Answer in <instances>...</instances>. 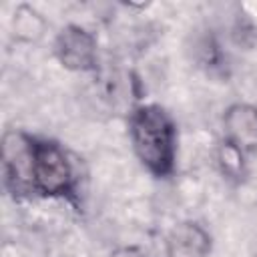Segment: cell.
Listing matches in <instances>:
<instances>
[{
  "instance_id": "1",
  "label": "cell",
  "mask_w": 257,
  "mask_h": 257,
  "mask_svg": "<svg viewBox=\"0 0 257 257\" xmlns=\"http://www.w3.org/2000/svg\"><path fill=\"white\" fill-rule=\"evenodd\" d=\"M131 141L139 161L157 177H167L175 165L177 133L171 116L159 104H143L131 112Z\"/></svg>"
},
{
  "instance_id": "2",
  "label": "cell",
  "mask_w": 257,
  "mask_h": 257,
  "mask_svg": "<svg viewBox=\"0 0 257 257\" xmlns=\"http://www.w3.org/2000/svg\"><path fill=\"white\" fill-rule=\"evenodd\" d=\"M74 183L72 165L64 151L50 141H34V191L46 197L70 193Z\"/></svg>"
},
{
  "instance_id": "3",
  "label": "cell",
  "mask_w": 257,
  "mask_h": 257,
  "mask_svg": "<svg viewBox=\"0 0 257 257\" xmlns=\"http://www.w3.org/2000/svg\"><path fill=\"white\" fill-rule=\"evenodd\" d=\"M2 163L6 183L14 191H34V139L8 131L2 139Z\"/></svg>"
},
{
  "instance_id": "4",
  "label": "cell",
  "mask_w": 257,
  "mask_h": 257,
  "mask_svg": "<svg viewBox=\"0 0 257 257\" xmlns=\"http://www.w3.org/2000/svg\"><path fill=\"white\" fill-rule=\"evenodd\" d=\"M54 54L68 70H90L96 64V40L80 26H66L54 40Z\"/></svg>"
},
{
  "instance_id": "5",
  "label": "cell",
  "mask_w": 257,
  "mask_h": 257,
  "mask_svg": "<svg viewBox=\"0 0 257 257\" xmlns=\"http://www.w3.org/2000/svg\"><path fill=\"white\" fill-rule=\"evenodd\" d=\"M225 141L239 151L257 149V108L251 104H233L223 116Z\"/></svg>"
},
{
  "instance_id": "6",
  "label": "cell",
  "mask_w": 257,
  "mask_h": 257,
  "mask_svg": "<svg viewBox=\"0 0 257 257\" xmlns=\"http://www.w3.org/2000/svg\"><path fill=\"white\" fill-rule=\"evenodd\" d=\"M209 251L211 237L199 223L183 221L167 237V257H207Z\"/></svg>"
},
{
  "instance_id": "7",
  "label": "cell",
  "mask_w": 257,
  "mask_h": 257,
  "mask_svg": "<svg viewBox=\"0 0 257 257\" xmlns=\"http://www.w3.org/2000/svg\"><path fill=\"white\" fill-rule=\"evenodd\" d=\"M44 28H46V22L34 8L20 6L16 10V14H14V34L20 40H26V42L38 40L44 34Z\"/></svg>"
},
{
  "instance_id": "8",
  "label": "cell",
  "mask_w": 257,
  "mask_h": 257,
  "mask_svg": "<svg viewBox=\"0 0 257 257\" xmlns=\"http://www.w3.org/2000/svg\"><path fill=\"white\" fill-rule=\"evenodd\" d=\"M219 165L227 177H243V151L225 141L219 147Z\"/></svg>"
},
{
  "instance_id": "9",
  "label": "cell",
  "mask_w": 257,
  "mask_h": 257,
  "mask_svg": "<svg viewBox=\"0 0 257 257\" xmlns=\"http://www.w3.org/2000/svg\"><path fill=\"white\" fill-rule=\"evenodd\" d=\"M112 257H143V255H141L137 249H133V247H124V249L114 251Z\"/></svg>"
}]
</instances>
